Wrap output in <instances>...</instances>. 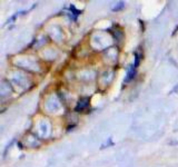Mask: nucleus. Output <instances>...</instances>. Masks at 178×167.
Segmentation results:
<instances>
[{
    "label": "nucleus",
    "mask_w": 178,
    "mask_h": 167,
    "mask_svg": "<svg viewBox=\"0 0 178 167\" xmlns=\"http://www.w3.org/2000/svg\"><path fill=\"white\" fill-rule=\"evenodd\" d=\"M140 60H141V56L139 53H135V62H134V68H137L139 66Z\"/></svg>",
    "instance_id": "3"
},
{
    "label": "nucleus",
    "mask_w": 178,
    "mask_h": 167,
    "mask_svg": "<svg viewBox=\"0 0 178 167\" xmlns=\"http://www.w3.org/2000/svg\"><path fill=\"white\" fill-rule=\"evenodd\" d=\"M89 106V98H83L80 99L79 101H78L77 106L75 107V112H77V113H80V112H83V110H85L87 107Z\"/></svg>",
    "instance_id": "1"
},
{
    "label": "nucleus",
    "mask_w": 178,
    "mask_h": 167,
    "mask_svg": "<svg viewBox=\"0 0 178 167\" xmlns=\"http://www.w3.org/2000/svg\"><path fill=\"white\" fill-rule=\"evenodd\" d=\"M69 9H70V11L72 12V15L75 16V19H77V16H79V15H80V14H81V11H79V10H77V9H76V8L74 7V6H70Z\"/></svg>",
    "instance_id": "4"
},
{
    "label": "nucleus",
    "mask_w": 178,
    "mask_h": 167,
    "mask_svg": "<svg viewBox=\"0 0 178 167\" xmlns=\"http://www.w3.org/2000/svg\"><path fill=\"white\" fill-rule=\"evenodd\" d=\"M124 7H125V3L121 1V2H119V3H118V6H117V7L113 8V10H114V11H118V10H121Z\"/></svg>",
    "instance_id": "5"
},
{
    "label": "nucleus",
    "mask_w": 178,
    "mask_h": 167,
    "mask_svg": "<svg viewBox=\"0 0 178 167\" xmlns=\"http://www.w3.org/2000/svg\"><path fill=\"white\" fill-rule=\"evenodd\" d=\"M136 68H134V66L129 68L128 70V73H127V77H126V79H125V83H128V81H130L132 79H134V77L136 75Z\"/></svg>",
    "instance_id": "2"
}]
</instances>
